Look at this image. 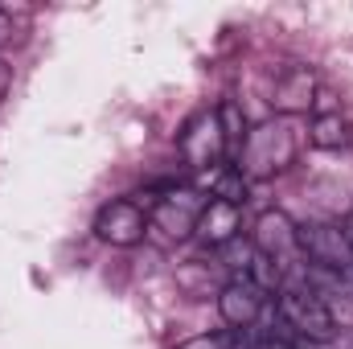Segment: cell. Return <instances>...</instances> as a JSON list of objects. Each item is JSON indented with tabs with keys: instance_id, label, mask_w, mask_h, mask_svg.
<instances>
[{
	"instance_id": "cell-13",
	"label": "cell",
	"mask_w": 353,
	"mask_h": 349,
	"mask_svg": "<svg viewBox=\"0 0 353 349\" xmlns=\"http://www.w3.org/2000/svg\"><path fill=\"white\" fill-rule=\"evenodd\" d=\"M247 279H251L263 296H279V288L288 283V271H283L275 259H267V255L255 251V259H251V267H247Z\"/></svg>"
},
{
	"instance_id": "cell-1",
	"label": "cell",
	"mask_w": 353,
	"mask_h": 349,
	"mask_svg": "<svg viewBox=\"0 0 353 349\" xmlns=\"http://www.w3.org/2000/svg\"><path fill=\"white\" fill-rule=\"evenodd\" d=\"M300 140H304L300 123L288 119V115H275V119H267V123H259V128L247 132V140H243L234 165H239V173L247 177V181L279 177L283 169L296 165V157H300Z\"/></svg>"
},
{
	"instance_id": "cell-10",
	"label": "cell",
	"mask_w": 353,
	"mask_h": 349,
	"mask_svg": "<svg viewBox=\"0 0 353 349\" xmlns=\"http://www.w3.org/2000/svg\"><path fill=\"white\" fill-rule=\"evenodd\" d=\"M193 239H201L210 251H222L226 243L243 239V210H239V206H226V201H218V197H210V201L201 206V214H197Z\"/></svg>"
},
{
	"instance_id": "cell-19",
	"label": "cell",
	"mask_w": 353,
	"mask_h": 349,
	"mask_svg": "<svg viewBox=\"0 0 353 349\" xmlns=\"http://www.w3.org/2000/svg\"><path fill=\"white\" fill-rule=\"evenodd\" d=\"M292 349H329V346H325V341H308V337H296V341H292Z\"/></svg>"
},
{
	"instance_id": "cell-16",
	"label": "cell",
	"mask_w": 353,
	"mask_h": 349,
	"mask_svg": "<svg viewBox=\"0 0 353 349\" xmlns=\"http://www.w3.org/2000/svg\"><path fill=\"white\" fill-rule=\"evenodd\" d=\"M176 349H234V341H230L226 333H201V337H189V341H181Z\"/></svg>"
},
{
	"instance_id": "cell-17",
	"label": "cell",
	"mask_w": 353,
	"mask_h": 349,
	"mask_svg": "<svg viewBox=\"0 0 353 349\" xmlns=\"http://www.w3.org/2000/svg\"><path fill=\"white\" fill-rule=\"evenodd\" d=\"M8 90H12V66H8V62L0 58V99H4Z\"/></svg>"
},
{
	"instance_id": "cell-14",
	"label": "cell",
	"mask_w": 353,
	"mask_h": 349,
	"mask_svg": "<svg viewBox=\"0 0 353 349\" xmlns=\"http://www.w3.org/2000/svg\"><path fill=\"white\" fill-rule=\"evenodd\" d=\"M218 119H222V132H226V144L230 148H243V140H247V115H243V107L234 103V99H226L222 107H218Z\"/></svg>"
},
{
	"instance_id": "cell-5",
	"label": "cell",
	"mask_w": 353,
	"mask_h": 349,
	"mask_svg": "<svg viewBox=\"0 0 353 349\" xmlns=\"http://www.w3.org/2000/svg\"><path fill=\"white\" fill-rule=\"evenodd\" d=\"M300 259L312 263V271H325V275H337V279L353 275V251L345 243V235H341V226H333V222L300 226Z\"/></svg>"
},
{
	"instance_id": "cell-2",
	"label": "cell",
	"mask_w": 353,
	"mask_h": 349,
	"mask_svg": "<svg viewBox=\"0 0 353 349\" xmlns=\"http://www.w3.org/2000/svg\"><path fill=\"white\" fill-rule=\"evenodd\" d=\"M148 197V239L173 247L193 239L197 230V214H201V193L197 189H185V185H161V189H148L140 193V201Z\"/></svg>"
},
{
	"instance_id": "cell-11",
	"label": "cell",
	"mask_w": 353,
	"mask_h": 349,
	"mask_svg": "<svg viewBox=\"0 0 353 349\" xmlns=\"http://www.w3.org/2000/svg\"><path fill=\"white\" fill-rule=\"evenodd\" d=\"M308 144L321 152H341L353 144V128L341 111H316L308 123Z\"/></svg>"
},
{
	"instance_id": "cell-9",
	"label": "cell",
	"mask_w": 353,
	"mask_h": 349,
	"mask_svg": "<svg viewBox=\"0 0 353 349\" xmlns=\"http://www.w3.org/2000/svg\"><path fill=\"white\" fill-rule=\"evenodd\" d=\"M316 94H321V83H316V74L308 66H288L271 87V107H275V115L296 119L308 107H316Z\"/></svg>"
},
{
	"instance_id": "cell-4",
	"label": "cell",
	"mask_w": 353,
	"mask_h": 349,
	"mask_svg": "<svg viewBox=\"0 0 353 349\" xmlns=\"http://www.w3.org/2000/svg\"><path fill=\"white\" fill-rule=\"evenodd\" d=\"M176 148H181L185 169H193V173H214V169H222V157L230 152V144H226V132H222L218 111H197V115L185 123Z\"/></svg>"
},
{
	"instance_id": "cell-7",
	"label": "cell",
	"mask_w": 353,
	"mask_h": 349,
	"mask_svg": "<svg viewBox=\"0 0 353 349\" xmlns=\"http://www.w3.org/2000/svg\"><path fill=\"white\" fill-rule=\"evenodd\" d=\"M94 239L107 247H136L148 239V210L136 197H115L94 214Z\"/></svg>"
},
{
	"instance_id": "cell-15",
	"label": "cell",
	"mask_w": 353,
	"mask_h": 349,
	"mask_svg": "<svg viewBox=\"0 0 353 349\" xmlns=\"http://www.w3.org/2000/svg\"><path fill=\"white\" fill-rule=\"evenodd\" d=\"M218 255H222V263H226L234 275H247V267L255 259V247H251V239H234V243H226Z\"/></svg>"
},
{
	"instance_id": "cell-12",
	"label": "cell",
	"mask_w": 353,
	"mask_h": 349,
	"mask_svg": "<svg viewBox=\"0 0 353 349\" xmlns=\"http://www.w3.org/2000/svg\"><path fill=\"white\" fill-rule=\"evenodd\" d=\"M247 189H251V181L239 173V165H222V169H214L210 173V197H218V201H226V206H247Z\"/></svg>"
},
{
	"instance_id": "cell-20",
	"label": "cell",
	"mask_w": 353,
	"mask_h": 349,
	"mask_svg": "<svg viewBox=\"0 0 353 349\" xmlns=\"http://www.w3.org/2000/svg\"><path fill=\"white\" fill-rule=\"evenodd\" d=\"M341 235H345V243H350V251H353V214L341 222Z\"/></svg>"
},
{
	"instance_id": "cell-18",
	"label": "cell",
	"mask_w": 353,
	"mask_h": 349,
	"mask_svg": "<svg viewBox=\"0 0 353 349\" xmlns=\"http://www.w3.org/2000/svg\"><path fill=\"white\" fill-rule=\"evenodd\" d=\"M8 37H12V17H8V12L0 8V46H4Z\"/></svg>"
},
{
	"instance_id": "cell-3",
	"label": "cell",
	"mask_w": 353,
	"mask_h": 349,
	"mask_svg": "<svg viewBox=\"0 0 353 349\" xmlns=\"http://www.w3.org/2000/svg\"><path fill=\"white\" fill-rule=\"evenodd\" d=\"M275 312L279 321L296 333V337H308V341H333L337 333V317L329 308V300L312 288V279H288L275 296Z\"/></svg>"
},
{
	"instance_id": "cell-8",
	"label": "cell",
	"mask_w": 353,
	"mask_h": 349,
	"mask_svg": "<svg viewBox=\"0 0 353 349\" xmlns=\"http://www.w3.org/2000/svg\"><path fill=\"white\" fill-rule=\"evenodd\" d=\"M263 308H267V296L251 283V279H247V275L226 279V283H222V292H218V312H222V321H226L230 329L251 333V329L259 325Z\"/></svg>"
},
{
	"instance_id": "cell-6",
	"label": "cell",
	"mask_w": 353,
	"mask_h": 349,
	"mask_svg": "<svg viewBox=\"0 0 353 349\" xmlns=\"http://www.w3.org/2000/svg\"><path fill=\"white\" fill-rule=\"evenodd\" d=\"M251 247L267 255V259H275L283 271H288V279H292V271H296V263L300 259V226L283 214V210H267L255 218V230H251Z\"/></svg>"
}]
</instances>
